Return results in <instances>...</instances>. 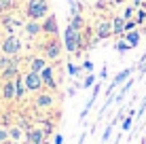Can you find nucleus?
I'll use <instances>...</instances> for the list:
<instances>
[{
	"mask_svg": "<svg viewBox=\"0 0 146 144\" xmlns=\"http://www.w3.org/2000/svg\"><path fill=\"white\" fill-rule=\"evenodd\" d=\"M19 138H21V129H19L17 125H13L11 129H9V140H15V142H17Z\"/></svg>",
	"mask_w": 146,
	"mask_h": 144,
	"instance_id": "23",
	"label": "nucleus"
},
{
	"mask_svg": "<svg viewBox=\"0 0 146 144\" xmlns=\"http://www.w3.org/2000/svg\"><path fill=\"white\" fill-rule=\"evenodd\" d=\"M83 68H85V70H87V74H89V72L93 70V62H89V59H87V62L83 64Z\"/></svg>",
	"mask_w": 146,
	"mask_h": 144,
	"instance_id": "31",
	"label": "nucleus"
},
{
	"mask_svg": "<svg viewBox=\"0 0 146 144\" xmlns=\"http://www.w3.org/2000/svg\"><path fill=\"white\" fill-rule=\"evenodd\" d=\"M40 26H42V34H47V36H57L59 34V23H57V17L53 13H49Z\"/></svg>",
	"mask_w": 146,
	"mask_h": 144,
	"instance_id": "8",
	"label": "nucleus"
},
{
	"mask_svg": "<svg viewBox=\"0 0 146 144\" xmlns=\"http://www.w3.org/2000/svg\"><path fill=\"white\" fill-rule=\"evenodd\" d=\"M26 93H28V87H26V83H23V74H19V76L15 78V100H21Z\"/></svg>",
	"mask_w": 146,
	"mask_h": 144,
	"instance_id": "13",
	"label": "nucleus"
},
{
	"mask_svg": "<svg viewBox=\"0 0 146 144\" xmlns=\"http://www.w3.org/2000/svg\"><path fill=\"white\" fill-rule=\"evenodd\" d=\"M40 78H42V85L49 89V91H55L57 89V83H55V70H53V66H44L42 70H40Z\"/></svg>",
	"mask_w": 146,
	"mask_h": 144,
	"instance_id": "9",
	"label": "nucleus"
},
{
	"mask_svg": "<svg viewBox=\"0 0 146 144\" xmlns=\"http://www.w3.org/2000/svg\"><path fill=\"white\" fill-rule=\"evenodd\" d=\"M121 38H125V40L129 42V47H131V49H135V47L140 44V38H142V34H140L138 30H131V32H125Z\"/></svg>",
	"mask_w": 146,
	"mask_h": 144,
	"instance_id": "15",
	"label": "nucleus"
},
{
	"mask_svg": "<svg viewBox=\"0 0 146 144\" xmlns=\"http://www.w3.org/2000/svg\"><path fill=\"white\" fill-rule=\"evenodd\" d=\"M0 76H2V81H15V78L19 76V68H17V64H11L9 68H4V70L0 72Z\"/></svg>",
	"mask_w": 146,
	"mask_h": 144,
	"instance_id": "14",
	"label": "nucleus"
},
{
	"mask_svg": "<svg viewBox=\"0 0 146 144\" xmlns=\"http://www.w3.org/2000/svg\"><path fill=\"white\" fill-rule=\"evenodd\" d=\"M49 2L47 0H28L26 2V17L28 19H44L49 15Z\"/></svg>",
	"mask_w": 146,
	"mask_h": 144,
	"instance_id": "2",
	"label": "nucleus"
},
{
	"mask_svg": "<svg viewBox=\"0 0 146 144\" xmlns=\"http://www.w3.org/2000/svg\"><path fill=\"white\" fill-rule=\"evenodd\" d=\"M112 129H114V123H108L106 129H104V133H102V142H108V140H110V136H112Z\"/></svg>",
	"mask_w": 146,
	"mask_h": 144,
	"instance_id": "25",
	"label": "nucleus"
},
{
	"mask_svg": "<svg viewBox=\"0 0 146 144\" xmlns=\"http://www.w3.org/2000/svg\"><path fill=\"white\" fill-rule=\"evenodd\" d=\"M64 47H66L68 53H78L80 49H83V32L76 28H72L68 23L66 26V32H64Z\"/></svg>",
	"mask_w": 146,
	"mask_h": 144,
	"instance_id": "1",
	"label": "nucleus"
},
{
	"mask_svg": "<svg viewBox=\"0 0 146 144\" xmlns=\"http://www.w3.org/2000/svg\"><path fill=\"white\" fill-rule=\"evenodd\" d=\"M133 11H135V7L131 4V7H127V9H125V11H123V15H121V17H123L125 21H127V19H131V15H133Z\"/></svg>",
	"mask_w": 146,
	"mask_h": 144,
	"instance_id": "28",
	"label": "nucleus"
},
{
	"mask_svg": "<svg viewBox=\"0 0 146 144\" xmlns=\"http://www.w3.org/2000/svg\"><path fill=\"white\" fill-rule=\"evenodd\" d=\"M42 51H44V57L57 59L59 55H62V51H64V42L57 40V38H53V40H49V42L42 47Z\"/></svg>",
	"mask_w": 146,
	"mask_h": 144,
	"instance_id": "6",
	"label": "nucleus"
},
{
	"mask_svg": "<svg viewBox=\"0 0 146 144\" xmlns=\"http://www.w3.org/2000/svg\"><path fill=\"white\" fill-rule=\"evenodd\" d=\"M131 72H133V68H125V70H121L117 76L112 78V83H110V87L106 89V98L108 96H114V89H117L119 85H123L125 81H129L131 78Z\"/></svg>",
	"mask_w": 146,
	"mask_h": 144,
	"instance_id": "5",
	"label": "nucleus"
},
{
	"mask_svg": "<svg viewBox=\"0 0 146 144\" xmlns=\"http://www.w3.org/2000/svg\"><path fill=\"white\" fill-rule=\"evenodd\" d=\"M112 34H117V36H123L125 34V19L123 17H114L112 19Z\"/></svg>",
	"mask_w": 146,
	"mask_h": 144,
	"instance_id": "18",
	"label": "nucleus"
},
{
	"mask_svg": "<svg viewBox=\"0 0 146 144\" xmlns=\"http://www.w3.org/2000/svg\"><path fill=\"white\" fill-rule=\"evenodd\" d=\"M44 66H47V59L44 57H32L30 59V70L32 72H40Z\"/></svg>",
	"mask_w": 146,
	"mask_h": 144,
	"instance_id": "19",
	"label": "nucleus"
},
{
	"mask_svg": "<svg viewBox=\"0 0 146 144\" xmlns=\"http://www.w3.org/2000/svg\"><path fill=\"white\" fill-rule=\"evenodd\" d=\"M34 106L40 108V110H51L55 106V98L51 91H40L36 96V100H34Z\"/></svg>",
	"mask_w": 146,
	"mask_h": 144,
	"instance_id": "7",
	"label": "nucleus"
},
{
	"mask_svg": "<svg viewBox=\"0 0 146 144\" xmlns=\"http://www.w3.org/2000/svg\"><path fill=\"white\" fill-rule=\"evenodd\" d=\"M114 49H117L119 53H127L131 47H129V42L125 40V38H119V40H117V44H114Z\"/></svg>",
	"mask_w": 146,
	"mask_h": 144,
	"instance_id": "21",
	"label": "nucleus"
},
{
	"mask_svg": "<svg viewBox=\"0 0 146 144\" xmlns=\"http://www.w3.org/2000/svg\"><path fill=\"white\" fill-rule=\"evenodd\" d=\"M131 125H133V110H129V115L125 117V121H123V125H121V129L127 131V129H131Z\"/></svg>",
	"mask_w": 146,
	"mask_h": 144,
	"instance_id": "22",
	"label": "nucleus"
},
{
	"mask_svg": "<svg viewBox=\"0 0 146 144\" xmlns=\"http://www.w3.org/2000/svg\"><path fill=\"white\" fill-rule=\"evenodd\" d=\"M76 89H78V87H70V89H68V98H74V96H76Z\"/></svg>",
	"mask_w": 146,
	"mask_h": 144,
	"instance_id": "32",
	"label": "nucleus"
},
{
	"mask_svg": "<svg viewBox=\"0 0 146 144\" xmlns=\"http://www.w3.org/2000/svg\"><path fill=\"white\" fill-rule=\"evenodd\" d=\"M95 83H98V81H95V76H93L91 72H89L87 76H85V81H83V89H91Z\"/></svg>",
	"mask_w": 146,
	"mask_h": 144,
	"instance_id": "24",
	"label": "nucleus"
},
{
	"mask_svg": "<svg viewBox=\"0 0 146 144\" xmlns=\"http://www.w3.org/2000/svg\"><path fill=\"white\" fill-rule=\"evenodd\" d=\"M85 140H87V133H85V131H83V136H80V138H78V144H83Z\"/></svg>",
	"mask_w": 146,
	"mask_h": 144,
	"instance_id": "35",
	"label": "nucleus"
},
{
	"mask_svg": "<svg viewBox=\"0 0 146 144\" xmlns=\"http://www.w3.org/2000/svg\"><path fill=\"white\" fill-rule=\"evenodd\" d=\"M23 30H26V34L28 36H38L40 32H42V26H40V21H36V19H28L26 21V26H23Z\"/></svg>",
	"mask_w": 146,
	"mask_h": 144,
	"instance_id": "12",
	"label": "nucleus"
},
{
	"mask_svg": "<svg viewBox=\"0 0 146 144\" xmlns=\"http://www.w3.org/2000/svg\"><path fill=\"white\" fill-rule=\"evenodd\" d=\"M144 19H146V11H144V9H140L138 15H135V21H138V23H142Z\"/></svg>",
	"mask_w": 146,
	"mask_h": 144,
	"instance_id": "30",
	"label": "nucleus"
},
{
	"mask_svg": "<svg viewBox=\"0 0 146 144\" xmlns=\"http://www.w3.org/2000/svg\"><path fill=\"white\" fill-rule=\"evenodd\" d=\"M44 131L42 129H38V127H34V129H30L28 131V136H26V144H44L47 140H44Z\"/></svg>",
	"mask_w": 146,
	"mask_h": 144,
	"instance_id": "11",
	"label": "nucleus"
},
{
	"mask_svg": "<svg viewBox=\"0 0 146 144\" xmlns=\"http://www.w3.org/2000/svg\"><path fill=\"white\" fill-rule=\"evenodd\" d=\"M144 2H146V0H133V7H135V9H138V7H142V4H144Z\"/></svg>",
	"mask_w": 146,
	"mask_h": 144,
	"instance_id": "34",
	"label": "nucleus"
},
{
	"mask_svg": "<svg viewBox=\"0 0 146 144\" xmlns=\"http://www.w3.org/2000/svg\"><path fill=\"white\" fill-rule=\"evenodd\" d=\"M135 28H138V21H135V19H127V21H125V32H131Z\"/></svg>",
	"mask_w": 146,
	"mask_h": 144,
	"instance_id": "27",
	"label": "nucleus"
},
{
	"mask_svg": "<svg viewBox=\"0 0 146 144\" xmlns=\"http://www.w3.org/2000/svg\"><path fill=\"white\" fill-rule=\"evenodd\" d=\"M0 51H2L4 55H9V57H17L19 51H21V40H19L15 34H9V36L0 42Z\"/></svg>",
	"mask_w": 146,
	"mask_h": 144,
	"instance_id": "3",
	"label": "nucleus"
},
{
	"mask_svg": "<svg viewBox=\"0 0 146 144\" xmlns=\"http://www.w3.org/2000/svg\"><path fill=\"white\" fill-rule=\"evenodd\" d=\"M9 140V129H4V127H0V144H4Z\"/></svg>",
	"mask_w": 146,
	"mask_h": 144,
	"instance_id": "29",
	"label": "nucleus"
},
{
	"mask_svg": "<svg viewBox=\"0 0 146 144\" xmlns=\"http://www.w3.org/2000/svg\"><path fill=\"white\" fill-rule=\"evenodd\" d=\"M68 4H70V9H74V7H76L78 2H76V0H68Z\"/></svg>",
	"mask_w": 146,
	"mask_h": 144,
	"instance_id": "36",
	"label": "nucleus"
},
{
	"mask_svg": "<svg viewBox=\"0 0 146 144\" xmlns=\"http://www.w3.org/2000/svg\"><path fill=\"white\" fill-rule=\"evenodd\" d=\"M0 57H2V55H0Z\"/></svg>",
	"mask_w": 146,
	"mask_h": 144,
	"instance_id": "38",
	"label": "nucleus"
},
{
	"mask_svg": "<svg viewBox=\"0 0 146 144\" xmlns=\"http://www.w3.org/2000/svg\"><path fill=\"white\" fill-rule=\"evenodd\" d=\"M23 83H26V87H28L30 93H40L42 87H44L42 78H40V72H32V70L23 72Z\"/></svg>",
	"mask_w": 146,
	"mask_h": 144,
	"instance_id": "4",
	"label": "nucleus"
},
{
	"mask_svg": "<svg viewBox=\"0 0 146 144\" xmlns=\"http://www.w3.org/2000/svg\"><path fill=\"white\" fill-rule=\"evenodd\" d=\"M70 26L83 32V28H85V17H83V13H74L72 19H70Z\"/></svg>",
	"mask_w": 146,
	"mask_h": 144,
	"instance_id": "20",
	"label": "nucleus"
},
{
	"mask_svg": "<svg viewBox=\"0 0 146 144\" xmlns=\"http://www.w3.org/2000/svg\"><path fill=\"white\" fill-rule=\"evenodd\" d=\"M112 2H114V4H121V2H125V0H112Z\"/></svg>",
	"mask_w": 146,
	"mask_h": 144,
	"instance_id": "37",
	"label": "nucleus"
},
{
	"mask_svg": "<svg viewBox=\"0 0 146 144\" xmlns=\"http://www.w3.org/2000/svg\"><path fill=\"white\" fill-rule=\"evenodd\" d=\"M131 87H133V78L125 81V83H123V87H121V91L117 93V96H114V102H117V104H121V102H123V98L129 93V89H131Z\"/></svg>",
	"mask_w": 146,
	"mask_h": 144,
	"instance_id": "17",
	"label": "nucleus"
},
{
	"mask_svg": "<svg viewBox=\"0 0 146 144\" xmlns=\"http://www.w3.org/2000/svg\"><path fill=\"white\" fill-rule=\"evenodd\" d=\"M66 68H68V74H70V76H76V74H78V72H83V68H78V66H74V64H72V62H68V64H66Z\"/></svg>",
	"mask_w": 146,
	"mask_h": 144,
	"instance_id": "26",
	"label": "nucleus"
},
{
	"mask_svg": "<svg viewBox=\"0 0 146 144\" xmlns=\"http://www.w3.org/2000/svg\"><path fill=\"white\" fill-rule=\"evenodd\" d=\"M110 36H112V21H106V19L98 21V26H95V38L98 40H106Z\"/></svg>",
	"mask_w": 146,
	"mask_h": 144,
	"instance_id": "10",
	"label": "nucleus"
},
{
	"mask_svg": "<svg viewBox=\"0 0 146 144\" xmlns=\"http://www.w3.org/2000/svg\"><path fill=\"white\" fill-rule=\"evenodd\" d=\"M2 98L7 102L15 100V81H4V85H2Z\"/></svg>",
	"mask_w": 146,
	"mask_h": 144,
	"instance_id": "16",
	"label": "nucleus"
},
{
	"mask_svg": "<svg viewBox=\"0 0 146 144\" xmlns=\"http://www.w3.org/2000/svg\"><path fill=\"white\" fill-rule=\"evenodd\" d=\"M55 144H64V136L62 133H57V136H55V140H53Z\"/></svg>",
	"mask_w": 146,
	"mask_h": 144,
	"instance_id": "33",
	"label": "nucleus"
}]
</instances>
